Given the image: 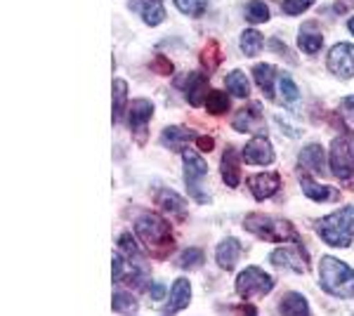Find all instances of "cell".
<instances>
[{
	"label": "cell",
	"instance_id": "cell-1",
	"mask_svg": "<svg viewBox=\"0 0 354 316\" xmlns=\"http://www.w3.org/2000/svg\"><path fill=\"white\" fill-rule=\"evenodd\" d=\"M135 236L145 245V250L156 260H168L170 252H175V236L170 224L156 212L145 210L135 217Z\"/></svg>",
	"mask_w": 354,
	"mask_h": 316
},
{
	"label": "cell",
	"instance_id": "cell-2",
	"mask_svg": "<svg viewBox=\"0 0 354 316\" xmlns=\"http://www.w3.org/2000/svg\"><path fill=\"white\" fill-rule=\"evenodd\" d=\"M314 232L326 245L333 248H347L354 241V205L330 212V215L314 220Z\"/></svg>",
	"mask_w": 354,
	"mask_h": 316
},
{
	"label": "cell",
	"instance_id": "cell-3",
	"mask_svg": "<svg viewBox=\"0 0 354 316\" xmlns=\"http://www.w3.org/2000/svg\"><path fill=\"white\" fill-rule=\"evenodd\" d=\"M319 281H322V288L328 295L340 297V300L354 297V269L350 264L338 260V257H322V262H319Z\"/></svg>",
	"mask_w": 354,
	"mask_h": 316
},
{
	"label": "cell",
	"instance_id": "cell-4",
	"mask_svg": "<svg viewBox=\"0 0 354 316\" xmlns=\"http://www.w3.org/2000/svg\"><path fill=\"white\" fill-rule=\"evenodd\" d=\"M118 248L123 252V260H125V277L123 281L128 286H133L137 290H145L147 286H149V262H147L145 252H142L140 243H137V239L133 234L123 232L121 236H118Z\"/></svg>",
	"mask_w": 354,
	"mask_h": 316
},
{
	"label": "cell",
	"instance_id": "cell-5",
	"mask_svg": "<svg viewBox=\"0 0 354 316\" xmlns=\"http://www.w3.org/2000/svg\"><path fill=\"white\" fill-rule=\"evenodd\" d=\"M243 229L253 234V236L262 239V241H270V243H281V241H290L295 236L293 222L283 220V217L260 215V212L245 215Z\"/></svg>",
	"mask_w": 354,
	"mask_h": 316
},
{
	"label": "cell",
	"instance_id": "cell-6",
	"mask_svg": "<svg viewBox=\"0 0 354 316\" xmlns=\"http://www.w3.org/2000/svg\"><path fill=\"white\" fill-rule=\"evenodd\" d=\"M330 172L345 182H352L354 177V132L345 130L330 142L328 151Z\"/></svg>",
	"mask_w": 354,
	"mask_h": 316
},
{
	"label": "cell",
	"instance_id": "cell-7",
	"mask_svg": "<svg viewBox=\"0 0 354 316\" xmlns=\"http://www.w3.org/2000/svg\"><path fill=\"white\" fill-rule=\"evenodd\" d=\"M182 165H185V185H187V192L192 194L194 201L198 203H208V194L201 189V182L208 172V163L201 158V154L194 151V149H182Z\"/></svg>",
	"mask_w": 354,
	"mask_h": 316
},
{
	"label": "cell",
	"instance_id": "cell-8",
	"mask_svg": "<svg viewBox=\"0 0 354 316\" xmlns=\"http://www.w3.org/2000/svg\"><path fill=\"white\" fill-rule=\"evenodd\" d=\"M274 288V279L260 267H245L234 281V290L243 297V300H255V297H265Z\"/></svg>",
	"mask_w": 354,
	"mask_h": 316
},
{
	"label": "cell",
	"instance_id": "cell-9",
	"mask_svg": "<svg viewBox=\"0 0 354 316\" xmlns=\"http://www.w3.org/2000/svg\"><path fill=\"white\" fill-rule=\"evenodd\" d=\"M328 71L340 80H350L354 76V45L338 43L328 53Z\"/></svg>",
	"mask_w": 354,
	"mask_h": 316
},
{
	"label": "cell",
	"instance_id": "cell-10",
	"mask_svg": "<svg viewBox=\"0 0 354 316\" xmlns=\"http://www.w3.org/2000/svg\"><path fill=\"white\" fill-rule=\"evenodd\" d=\"M153 116V104L149 100H135L130 104V113H128V123H130V130H133L135 140L140 145L147 142V125Z\"/></svg>",
	"mask_w": 354,
	"mask_h": 316
},
{
	"label": "cell",
	"instance_id": "cell-11",
	"mask_svg": "<svg viewBox=\"0 0 354 316\" xmlns=\"http://www.w3.org/2000/svg\"><path fill=\"white\" fill-rule=\"evenodd\" d=\"M270 262L279 269H288L295 274H305L307 272V252L293 250V248H277L270 252Z\"/></svg>",
	"mask_w": 354,
	"mask_h": 316
},
{
	"label": "cell",
	"instance_id": "cell-12",
	"mask_svg": "<svg viewBox=\"0 0 354 316\" xmlns=\"http://www.w3.org/2000/svg\"><path fill=\"white\" fill-rule=\"evenodd\" d=\"M243 160L250 165H270L274 160V147L267 135H258L243 147Z\"/></svg>",
	"mask_w": 354,
	"mask_h": 316
},
{
	"label": "cell",
	"instance_id": "cell-13",
	"mask_svg": "<svg viewBox=\"0 0 354 316\" xmlns=\"http://www.w3.org/2000/svg\"><path fill=\"white\" fill-rule=\"evenodd\" d=\"M326 163L328 156L322 145H307L298 156V168L312 172V175H326Z\"/></svg>",
	"mask_w": 354,
	"mask_h": 316
},
{
	"label": "cell",
	"instance_id": "cell-14",
	"mask_svg": "<svg viewBox=\"0 0 354 316\" xmlns=\"http://www.w3.org/2000/svg\"><path fill=\"white\" fill-rule=\"evenodd\" d=\"M281 187V177L277 172H260V175H250L248 177V189L258 201H265L274 196Z\"/></svg>",
	"mask_w": 354,
	"mask_h": 316
},
{
	"label": "cell",
	"instance_id": "cell-15",
	"mask_svg": "<svg viewBox=\"0 0 354 316\" xmlns=\"http://www.w3.org/2000/svg\"><path fill=\"white\" fill-rule=\"evenodd\" d=\"M220 175L225 180V185L232 189H236L239 182H241V156H239V151L234 147H227L225 154H222Z\"/></svg>",
	"mask_w": 354,
	"mask_h": 316
},
{
	"label": "cell",
	"instance_id": "cell-16",
	"mask_svg": "<svg viewBox=\"0 0 354 316\" xmlns=\"http://www.w3.org/2000/svg\"><path fill=\"white\" fill-rule=\"evenodd\" d=\"M153 201H156V205L163 212H168V215H175L177 220H185V217H187L185 198H182L177 192H173V189H156V196H153Z\"/></svg>",
	"mask_w": 354,
	"mask_h": 316
},
{
	"label": "cell",
	"instance_id": "cell-17",
	"mask_svg": "<svg viewBox=\"0 0 354 316\" xmlns=\"http://www.w3.org/2000/svg\"><path fill=\"white\" fill-rule=\"evenodd\" d=\"M239 257H241V243H239L234 236H227L225 241L218 243V250H215V262L222 272H232L236 267Z\"/></svg>",
	"mask_w": 354,
	"mask_h": 316
},
{
	"label": "cell",
	"instance_id": "cell-18",
	"mask_svg": "<svg viewBox=\"0 0 354 316\" xmlns=\"http://www.w3.org/2000/svg\"><path fill=\"white\" fill-rule=\"evenodd\" d=\"M192 302V284L189 279H175L173 290L168 297V307H165V316H175L177 312L187 309V304Z\"/></svg>",
	"mask_w": 354,
	"mask_h": 316
},
{
	"label": "cell",
	"instance_id": "cell-19",
	"mask_svg": "<svg viewBox=\"0 0 354 316\" xmlns=\"http://www.w3.org/2000/svg\"><path fill=\"white\" fill-rule=\"evenodd\" d=\"M324 45V33L314 21H305L298 31V48L305 55H317Z\"/></svg>",
	"mask_w": 354,
	"mask_h": 316
},
{
	"label": "cell",
	"instance_id": "cell-20",
	"mask_svg": "<svg viewBox=\"0 0 354 316\" xmlns=\"http://www.w3.org/2000/svg\"><path fill=\"white\" fill-rule=\"evenodd\" d=\"M300 187H302V194H305L307 198L317 201V203H328V201L340 198V192L335 187H324L307 175H300Z\"/></svg>",
	"mask_w": 354,
	"mask_h": 316
},
{
	"label": "cell",
	"instance_id": "cell-21",
	"mask_svg": "<svg viewBox=\"0 0 354 316\" xmlns=\"http://www.w3.org/2000/svg\"><path fill=\"white\" fill-rule=\"evenodd\" d=\"M130 10L140 15L149 26H158L165 19L163 3H156V0H130Z\"/></svg>",
	"mask_w": 354,
	"mask_h": 316
},
{
	"label": "cell",
	"instance_id": "cell-22",
	"mask_svg": "<svg viewBox=\"0 0 354 316\" xmlns=\"http://www.w3.org/2000/svg\"><path fill=\"white\" fill-rule=\"evenodd\" d=\"M196 140H198L196 132L189 128H182V125H170V128H165L161 135V142L168 149H173V151H182L187 142H196Z\"/></svg>",
	"mask_w": 354,
	"mask_h": 316
},
{
	"label": "cell",
	"instance_id": "cell-23",
	"mask_svg": "<svg viewBox=\"0 0 354 316\" xmlns=\"http://www.w3.org/2000/svg\"><path fill=\"white\" fill-rule=\"evenodd\" d=\"M279 312H281V316H312L307 297L302 295V292H295V290H290L281 297V302H279Z\"/></svg>",
	"mask_w": 354,
	"mask_h": 316
},
{
	"label": "cell",
	"instance_id": "cell-24",
	"mask_svg": "<svg viewBox=\"0 0 354 316\" xmlns=\"http://www.w3.org/2000/svg\"><path fill=\"white\" fill-rule=\"evenodd\" d=\"M262 106L260 104H248L241 111H236V116L232 120V128L236 132H250L255 125H262Z\"/></svg>",
	"mask_w": 354,
	"mask_h": 316
},
{
	"label": "cell",
	"instance_id": "cell-25",
	"mask_svg": "<svg viewBox=\"0 0 354 316\" xmlns=\"http://www.w3.org/2000/svg\"><path fill=\"white\" fill-rule=\"evenodd\" d=\"M208 80L201 73H192L189 76V83H187V102H189L192 106H201L208 102Z\"/></svg>",
	"mask_w": 354,
	"mask_h": 316
},
{
	"label": "cell",
	"instance_id": "cell-26",
	"mask_svg": "<svg viewBox=\"0 0 354 316\" xmlns=\"http://www.w3.org/2000/svg\"><path fill=\"white\" fill-rule=\"evenodd\" d=\"M253 78L258 83V88L265 93L267 100H274L277 97V90H274V78H277V68L272 64H255L253 66Z\"/></svg>",
	"mask_w": 354,
	"mask_h": 316
},
{
	"label": "cell",
	"instance_id": "cell-27",
	"mask_svg": "<svg viewBox=\"0 0 354 316\" xmlns=\"http://www.w3.org/2000/svg\"><path fill=\"white\" fill-rule=\"evenodd\" d=\"M111 307L116 314H123V316H135L140 304L128 290H113V297H111Z\"/></svg>",
	"mask_w": 354,
	"mask_h": 316
},
{
	"label": "cell",
	"instance_id": "cell-28",
	"mask_svg": "<svg viewBox=\"0 0 354 316\" xmlns=\"http://www.w3.org/2000/svg\"><path fill=\"white\" fill-rule=\"evenodd\" d=\"M111 93H113V123H118L123 118L125 100H128V83L123 78H113Z\"/></svg>",
	"mask_w": 354,
	"mask_h": 316
},
{
	"label": "cell",
	"instance_id": "cell-29",
	"mask_svg": "<svg viewBox=\"0 0 354 316\" xmlns=\"http://www.w3.org/2000/svg\"><path fill=\"white\" fill-rule=\"evenodd\" d=\"M225 83H227V90H230L234 97H239V100H245V97L250 95V83H248V78L243 76V71H230Z\"/></svg>",
	"mask_w": 354,
	"mask_h": 316
},
{
	"label": "cell",
	"instance_id": "cell-30",
	"mask_svg": "<svg viewBox=\"0 0 354 316\" xmlns=\"http://www.w3.org/2000/svg\"><path fill=\"white\" fill-rule=\"evenodd\" d=\"M262 43H265V38H262L260 31H255V28H248V31L241 33V53L245 57H255L262 53Z\"/></svg>",
	"mask_w": 354,
	"mask_h": 316
},
{
	"label": "cell",
	"instance_id": "cell-31",
	"mask_svg": "<svg viewBox=\"0 0 354 316\" xmlns=\"http://www.w3.org/2000/svg\"><path fill=\"white\" fill-rule=\"evenodd\" d=\"M279 90H281L283 104L290 106V109L298 104L300 93H298V85H295L293 78H290V73H281V76H279Z\"/></svg>",
	"mask_w": 354,
	"mask_h": 316
},
{
	"label": "cell",
	"instance_id": "cell-32",
	"mask_svg": "<svg viewBox=\"0 0 354 316\" xmlns=\"http://www.w3.org/2000/svg\"><path fill=\"white\" fill-rule=\"evenodd\" d=\"M205 109H208L210 116H222V113L230 111V97H227V93H222V90H210Z\"/></svg>",
	"mask_w": 354,
	"mask_h": 316
},
{
	"label": "cell",
	"instance_id": "cell-33",
	"mask_svg": "<svg viewBox=\"0 0 354 316\" xmlns=\"http://www.w3.org/2000/svg\"><path fill=\"white\" fill-rule=\"evenodd\" d=\"M245 19L250 24H265V21H270V8L262 0H250L245 5Z\"/></svg>",
	"mask_w": 354,
	"mask_h": 316
},
{
	"label": "cell",
	"instance_id": "cell-34",
	"mask_svg": "<svg viewBox=\"0 0 354 316\" xmlns=\"http://www.w3.org/2000/svg\"><path fill=\"white\" fill-rule=\"evenodd\" d=\"M177 10L187 17H201L208 8V0H175Z\"/></svg>",
	"mask_w": 354,
	"mask_h": 316
},
{
	"label": "cell",
	"instance_id": "cell-35",
	"mask_svg": "<svg viewBox=\"0 0 354 316\" xmlns=\"http://www.w3.org/2000/svg\"><path fill=\"white\" fill-rule=\"evenodd\" d=\"M203 250L201 248H187L180 255V267L182 269H194V267H201L203 264Z\"/></svg>",
	"mask_w": 354,
	"mask_h": 316
},
{
	"label": "cell",
	"instance_id": "cell-36",
	"mask_svg": "<svg viewBox=\"0 0 354 316\" xmlns=\"http://www.w3.org/2000/svg\"><path fill=\"white\" fill-rule=\"evenodd\" d=\"M314 3V0H279V8L283 10L286 15H302L307 8Z\"/></svg>",
	"mask_w": 354,
	"mask_h": 316
},
{
	"label": "cell",
	"instance_id": "cell-37",
	"mask_svg": "<svg viewBox=\"0 0 354 316\" xmlns=\"http://www.w3.org/2000/svg\"><path fill=\"white\" fill-rule=\"evenodd\" d=\"M201 62L205 64V68H210V71H213V68H218L220 66V50H218V45L208 43V48H205L203 53H201Z\"/></svg>",
	"mask_w": 354,
	"mask_h": 316
},
{
	"label": "cell",
	"instance_id": "cell-38",
	"mask_svg": "<svg viewBox=\"0 0 354 316\" xmlns=\"http://www.w3.org/2000/svg\"><path fill=\"white\" fill-rule=\"evenodd\" d=\"M151 68L156 73H161V76H170V73L175 71V66L170 64V62L165 59V57H156V59H153V64H151Z\"/></svg>",
	"mask_w": 354,
	"mask_h": 316
},
{
	"label": "cell",
	"instance_id": "cell-39",
	"mask_svg": "<svg viewBox=\"0 0 354 316\" xmlns=\"http://www.w3.org/2000/svg\"><path fill=\"white\" fill-rule=\"evenodd\" d=\"M125 277V260L121 257V252L113 255V284H118Z\"/></svg>",
	"mask_w": 354,
	"mask_h": 316
},
{
	"label": "cell",
	"instance_id": "cell-40",
	"mask_svg": "<svg viewBox=\"0 0 354 316\" xmlns=\"http://www.w3.org/2000/svg\"><path fill=\"white\" fill-rule=\"evenodd\" d=\"M165 295H168V290H165V286H163V284H151V286H149V297H151L153 302L165 300Z\"/></svg>",
	"mask_w": 354,
	"mask_h": 316
},
{
	"label": "cell",
	"instance_id": "cell-41",
	"mask_svg": "<svg viewBox=\"0 0 354 316\" xmlns=\"http://www.w3.org/2000/svg\"><path fill=\"white\" fill-rule=\"evenodd\" d=\"M342 111H345V116L354 123V95L352 97H345V100H342Z\"/></svg>",
	"mask_w": 354,
	"mask_h": 316
},
{
	"label": "cell",
	"instance_id": "cell-42",
	"mask_svg": "<svg viewBox=\"0 0 354 316\" xmlns=\"http://www.w3.org/2000/svg\"><path fill=\"white\" fill-rule=\"evenodd\" d=\"M196 145H198V149H201V151H213L215 149V142H213V137H198L196 140Z\"/></svg>",
	"mask_w": 354,
	"mask_h": 316
},
{
	"label": "cell",
	"instance_id": "cell-43",
	"mask_svg": "<svg viewBox=\"0 0 354 316\" xmlns=\"http://www.w3.org/2000/svg\"><path fill=\"white\" fill-rule=\"evenodd\" d=\"M234 312H236L239 316H258V309L248 307V304H243V307H236Z\"/></svg>",
	"mask_w": 354,
	"mask_h": 316
},
{
	"label": "cell",
	"instance_id": "cell-44",
	"mask_svg": "<svg viewBox=\"0 0 354 316\" xmlns=\"http://www.w3.org/2000/svg\"><path fill=\"white\" fill-rule=\"evenodd\" d=\"M270 48H272V50H277V53H281V55L286 53V50H283V45H281V40H274V38H272V40H270Z\"/></svg>",
	"mask_w": 354,
	"mask_h": 316
},
{
	"label": "cell",
	"instance_id": "cell-45",
	"mask_svg": "<svg viewBox=\"0 0 354 316\" xmlns=\"http://www.w3.org/2000/svg\"><path fill=\"white\" fill-rule=\"evenodd\" d=\"M347 28H350V33H352V36H354V17H352L350 21H347Z\"/></svg>",
	"mask_w": 354,
	"mask_h": 316
},
{
	"label": "cell",
	"instance_id": "cell-46",
	"mask_svg": "<svg viewBox=\"0 0 354 316\" xmlns=\"http://www.w3.org/2000/svg\"><path fill=\"white\" fill-rule=\"evenodd\" d=\"M156 3H163V0H156Z\"/></svg>",
	"mask_w": 354,
	"mask_h": 316
}]
</instances>
